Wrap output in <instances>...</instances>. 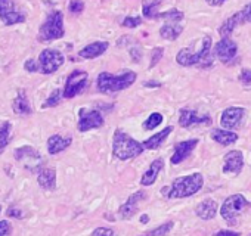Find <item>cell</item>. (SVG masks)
<instances>
[{
    "mask_svg": "<svg viewBox=\"0 0 251 236\" xmlns=\"http://www.w3.org/2000/svg\"><path fill=\"white\" fill-rule=\"evenodd\" d=\"M239 81L244 86H251V68H244L239 74Z\"/></svg>",
    "mask_w": 251,
    "mask_h": 236,
    "instance_id": "obj_39",
    "label": "cell"
},
{
    "mask_svg": "<svg viewBox=\"0 0 251 236\" xmlns=\"http://www.w3.org/2000/svg\"><path fill=\"white\" fill-rule=\"evenodd\" d=\"M173 132V127L172 126H169V127H166V129H163L161 132H158V133H155L154 136H151V138H148L142 145H144V148L145 149H150V151H152V149H158L161 145H163V142L169 138V135Z\"/></svg>",
    "mask_w": 251,
    "mask_h": 236,
    "instance_id": "obj_24",
    "label": "cell"
},
{
    "mask_svg": "<svg viewBox=\"0 0 251 236\" xmlns=\"http://www.w3.org/2000/svg\"><path fill=\"white\" fill-rule=\"evenodd\" d=\"M163 115L160 112H152L148 118H147V121L144 123V129L145 130H154L155 127H158L161 123H163Z\"/></svg>",
    "mask_w": 251,
    "mask_h": 236,
    "instance_id": "obj_31",
    "label": "cell"
},
{
    "mask_svg": "<svg viewBox=\"0 0 251 236\" xmlns=\"http://www.w3.org/2000/svg\"><path fill=\"white\" fill-rule=\"evenodd\" d=\"M25 14L17 8L15 0H0V20L5 25H15L25 23Z\"/></svg>",
    "mask_w": 251,
    "mask_h": 236,
    "instance_id": "obj_10",
    "label": "cell"
},
{
    "mask_svg": "<svg viewBox=\"0 0 251 236\" xmlns=\"http://www.w3.org/2000/svg\"><path fill=\"white\" fill-rule=\"evenodd\" d=\"M92 236H118L117 232L111 227H96L92 232Z\"/></svg>",
    "mask_w": 251,
    "mask_h": 236,
    "instance_id": "obj_36",
    "label": "cell"
},
{
    "mask_svg": "<svg viewBox=\"0 0 251 236\" xmlns=\"http://www.w3.org/2000/svg\"><path fill=\"white\" fill-rule=\"evenodd\" d=\"M14 157L18 163H23L24 167L30 171H40L43 165V158L39 154L37 149L33 146H21L17 148L14 152Z\"/></svg>",
    "mask_w": 251,
    "mask_h": 236,
    "instance_id": "obj_8",
    "label": "cell"
},
{
    "mask_svg": "<svg viewBox=\"0 0 251 236\" xmlns=\"http://www.w3.org/2000/svg\"><path fill=\"white\" fill-rule=\"evenodd\" d=\"M142 24V18L141 17H126L121 23V25L124 28H136Z\"/></svg>",
    "mask_w": 251,
    "mask_h": 236,
    "instance_id": "obj_34",
    "label": "cell"
},
{
    "mask_svg": "<svg viewBox=\"0 0 251 236\" xmlns=\"http://www.w3.org/2000/svg\"><path fill=\"white\" fill-rule=\"evenodd\" d=\"M65 34L64 30V14L61 11H52L46 21L40 25L39 30V42H52L62 39Z\"/></svg>",
    "mask_w": 251,
    "mask_h": 236,
    "instance_id": "obj_6",
    "label": "cell"
},
{
    "mask_svg": "<svg viewBox=\"0 0 251 236\" xmlns=\"http://www.w3.org/2000/svg\"><path fill=\"white\" fill-rule=\"evenodd\" d=\"M250 236H251V235H250Z\"/></svg>",
    "mask_w": 251,
    "mask_h": 236,
    "instance_id": "obj_47",
    "label": "cell"
},
{
    "mask_svg": "<svg viewBox=\"0 0 251 236\" xmlns=\"http://www.w3.org/2000/svg\"><path fill=\"white\" fill-rule=\"evenodd\" d=\"M219 210H220V208H219L217 202H216L214 199H211V198H207V199L201 201V202L195 207V214H197L201 220L208 221V220H213V218L216 217V214H217Z\"/></svg>",
    "mask_w": 251,
    "mask_h": 236,
    "instance_id": "obj_18",
    "label": "cell"
},
{
    "mask_svg": "<svg viewBox=\"0 0 251 236\" xmlns=\"http://www.w3.org/2000/svg\"><path fill=\"white\" fill-rule=\"evenodd\" d=\"M0 212H2V205H0Z\"/></svg>",
    "mask_w": 251,
    "mask_h": 236,
    "instance_id": "obj_46",
    "label": "cell"
},
{
    "mask_svg": "<svg viewBox=\"0 0 251 236\" xmlns=\"http://www.w3.org/2000/svg\"><path fill=\"white\" fill-rule=\"evenodd\" d=\"M245 117V109L241 108V106H230V108H226L223 112H222V117H220V126L225 129V130H233V129H238L244 120Z\"/></svg>",
    "mask_w": 251,
    "mask_h": 236,
    "instance_id": "obj_14",
    "label": "cell"
},
{
    "mask_svg": "<svg viewBox=\"0 0 251 236\" xmlns=\"http://www.w3.org/2000/svg\"><path fill=\"white\" fill-rule=\"evenodd\" d=\"M12 224L9 220H0V236H11Z\"/></svg>",
    "mask_w": 251,
    "mask_h": 236,
    "instance_id": "obj_38",
    "label": "cell"
},
{
    "mask_svg": "<svg viewBox=\"0 0 251 236\" xmlns=\"http://www.w3.org/2000/svg\"><path fill=\"white\" fill-rule=\"evenodd\" d=\"M163 53H164V49H163V47H155V49L152 50V53H151L150 68H154V67L160 62V59L163 58Z\"/></svg>",
    "mask_w": 251,
    "mask_h": 236,
    "instance_id": "obj_37",
    "label": "cell"
},
{
    "mask_svg": "<svg viewBox=\"0 0 251 236\" xmlns=\"http://www.w3.org/2000/svg\"><path fill=\"white\" fill-rule=\"evenodd\" d=\"M211 117L210 115H200L195 109L183 108L179 111V126L183 129H189L194 126H211Z\"/></svg>",
    "mask_w": 251,
    "mask_h": 236,
    "instance_id": "obj_12",
    "label": "cell"
},
{
    "mask_svg": "<svg viewBox=\"0 0 251 236\" xmlns=\"http://www.w3.org/2000/svg\"><path fill=\"white\" fill-rule=\"evenodd\" d=\"M150 221V217H148V214H144L142 217H141V223H148Z\"/></svg>",
    "mask_w": 251,
    "mask_h": 236,
    "instance_id": "obj_45",
    "label": "cell"
},
{
    "mask_svg": "<svg viewBox=\"0 0 251 236\" xmlns=\"http://www.w3.org/2000/svg\"><path fill=\"white\" fill-rule=\"evenodd\" d=\"M37 183L46 190H53L56 188V170L50 167L42 168L37 174Z\"/></svg>",
    "mask_w": 251,
    "mask_h": 236,
    "instance_id": "obj_23",
    "label": "cell"
},
{
    "mask_svg": "<svg viewBox=\"0 0 251 236\" xmlns=\"http://www.w3.org/2000/svg\"><path fill=\"white\" fill-rule=\"evenodd\" d=\"M211 139L223 146H229L232 143H235L238 141V135L230 132V130H225V129H214L211 132Z\"/></svg>",
    "mask_w": 251,
    "mask_h": 236,
    "instance_id": "obj_25",
    "label": "cell"
},
{
    "mask_svg": "<svg viewBox=\"0 0 251 236\" xmlns=\"http://www.w3.org/2000/svg\"><path fill=\"white\" fill-rule=\"evenodd\" d=\"M12 109L17 115H31L33 108L30 105V100L27 97V92L21 89L17 94V97L12 102Z\"/></svg>",
    "mask_w": 251,
    "mask_h": 236,
    "instance_id": "obj_22",
    "label": "cell"
},
{
    "mask_svg": "<svg viewBox=\"0 0 251 236\" xmlns=\"http://www.w3.org/2000/svg\"><path fill=\"white\" fill-rule=\"evenodd\" d=\"M244 168V155L241 151H229L225 155L223 173L226 174H239Z\"/></svg>",
    "mask_w": 251,
    "mask_h": 236,
    "instance_id": "obj_16",
    "label": "cell"
},
{
    "mask_svg": "<svg viewBox=\"0 0 251 236\" xmlns=\"http://www.w3.org/2000/svg\"><path fill=\"white\" fill-rule=\"evenodd\" d=\"M145 86L147 87H160L161 83H158V81H148V83H145Z\"/></svg>",
    "mask_w": 251,
    "mask_h": 236,
    "instance_id": "obj_44",
    "label": "cell"
},
{
    "mask_svg": "<svg viewBox=\"0 0 251 236\" xmlns=\"http://www.w3.org/2000/svg\"><path fill=\"white\" fill-rule=\"evenodd\" d=\"M37 62H39V72L49 75V74L56 72L62 67V64L65 62V58L56 49H45L39 55Z\"/></svg>",
    "mask_w": 251,
    "mask_h": 236,
    "instance_id": "obj_7",
    "label": "cell"
},
{
    "mask_svg": "<svg viewBox=\"0 0 251 236\" xmlns=\"http://www.w3.org/2000/svg\"><path fill=\"white\" fill-rule=\"evenodd\" d=\"M73 143V138L71 136H62V135H52L48 139V152L50 155H56L61 154L62 151H65L67 148H70Z\"/></svg>",
    "mask_w": 251,
    "mask_h": 236,
    "instance_id": "obj_19",
    "label": "cell"
},
{
    "mask_svg": "<svg viewBox=\"0 0 251 236\" xmlns=\"http://www.w3.org/2000/svg\"><path fill=\"white\" fill-rule=\"evenodd\" d=\"M24 68L28 72H39V62L34 61V59H27L25 64H24Z\"/></svg>",
    "mask_w": 251,
    "mask_h": 236,
    "instance_id": "obj_40",
    "label": "cell"
},
{
    "mask_svg": "<svg viewBox=\"0 0 251 236\" xmlns=\"http://www.w3.org/2000/svg\"><path fill=\"white\" fill-rule=\"evenodd\" d=\"M87 81H89V74L86 71H81V70H75L73 71L67 81H65V87H64V97L65 99H73L75 97L77 94H80L86 86H87Z\"/></svg>",
    "mask_w": 251,
    "mask_h": 236,
    "instance_id": "obj_9",
    "label": "cell"
},
{
    "mask_svg": "<svg viewBox=\"0 0 251 236\" xmlns=\"http://www.w3.org/2000/svg\"><path fill=\"white\" fill-rule=\"evenodd\" d=\"M11 133H12V124L5 121L0 124V154L5 151V148L11 142Z\"/></svg>",
    "mask_w": 251,
    "mask_h": 236,
    "instance_id": "obj_28",
    "label": "cell"
},
{
    "mask_svg": "<svg viewBox=\"0 0 251 236\" xmlns=\"http://www.w3.org/2000/svg\"><path fill=\"white\" fill-rule=\"evenodd\" d=\"M68 11L73 15H80L84 11V3L81 2V0H71L70 5H68Z\"/></svg>",
    "mask_w": 251,
    "mask_h": 236,
    "instance_id": "obj_35",
    "label": "cell"
},
{
    "mask_svg": "<svg viewBox=\"0 0 251 236\" xmlns=\"http://www.w3.org/2000/svg\"><path fill=\"white\" fill-rule=\"evenodd\" d=\"M148 198V193L145 190H138L135 193H132L127 201H126L123 205H120L118 208V215L121 220H129L132 218L138 211H139V204L142 201H145Z\"/></svg>",
    "mask_w": 251,
    "mask_h": 236,
    "instance_id": "obj_13",
    "label": "cell"
},
{
    "mask_svg": "<svg viewBox=\"0 0 251 236\" xmlns=\"http://www.w3.org/2000/svg\"><path fill=\"white\" fill-rule=\"evenodd\" d=\"M8 215H9V217H15V218H21V217H23V212L20 211V208L12 207V208L8 210Z\"/></svg>",
    "mask_w": 251,
    "mask_h": 236,
    "instance_id": "obj_42",
    "label": "cell"
},
{
    "mask_svg": "<svg viewBox=\"0 0 251 236\" xmlns=\"http://www.w3.org/2000/svg\"><path fill=\"white\" fill-rule=\"evenodd\" d=\"M233 17H235V20H236V23H238L239 25H242V24H245V23L251 24V3L245 5L239 12L233 14Z\"/></svg>",
    "mask_w": 251,
    "mask_h": 236,
    "instance_id": "obj_32",
    "label": "cell"
},
{
    "mask_svg": "<svg viewBox=\"0 0 251 236\" xmlns=\"http://www.w3.org/2000/svg\"><path fill=\"white\" fill-rule=\"evenodd\" d=\"M250 208H251V202L244 195L235 193L225 199V202L220 207V215L229 226H235L238 220L242 217V214Z\"/></svg>",
    "mask_w": 251,
    "mask_h": 236,
    "instance_id": "obj_5",
    "label": "cell"
},
{
    "mask_svg": "<svg viewBox=\"0 0 251 236\" xmlns=\"http://www.w3.org/2000/svg\"><path fill=\"white\" fill-rule=\"evenodd\" d=\"M183 31V27L179 25L177 23H166L161 28H160V36L164 40H170L175 42Z\"/></svg>",
    "mask_w": 251,
    "mask_h": 236,
    "instance_id": "obj_26",
    "label": "cell"
},
{
    "mask_svg": "<svg viewBox=\"0 0 251 236\" xmlns=\"http://www.w3.org/2000/svg\"><path fill=\"white\" fill-rule=\"evenodd\" d=\"M204 186V176L201 173H192L189 176L177 177L170 186L161 189L163 196L169 199H183L198 193Z\"/></svg>",
    "mask_w": 251,
    "mask_h": 236,
    "instance_id": "obj_1",
    "label": "cell"
},
{
    "mask_svg": "<svg viewBox=\"0 0 251 236\" xmlns=\"http://www.w3.org/2000/svg\"><path fill=\"white\" fill-rule=\"evenodd\" d=\"M213 236H241L239 232H235V230H227V229H223V230H219L216 235Z\"/></svg>",
    "mask_w": 251,
    "mask_h": 236,
    "instance_id": "obj_41",
    "label": "cell"
},
{
    "mask_svg": "<svg viewBox=\"0 0 251 236\" xmlns=\"http://www.w3.org/2000/svg\"><path fill=\"white\" fill-rule=\"evenodd\" d=\"M105 120L99 111L96 109H84L81 108L80 112H78V124H77V129L78 132L84 133V132H89V130H93V129H100L103 126Z\"/></svg>",
    "mask_w": 251,
    "mask_h": 236,
    "instance_id": "obj_11",
    "label": "cell"
},
{
    "mask_svg": "<svg viewBox=\"0 0 251 236\" xmlns=\"http://www.w3.org/2000/svg\"><path fill=\"white\" fill-rule=\"evenodd\" d=\"M183 17L185 15H183L182 11H179V9H170L167 12H161L157 20H166L167 23H177L179 24L183 20Z\"/></svg>",
    "mask_w": 251,
    "mask_h": 236,
    "instance_id": "obj_30",
    "label": "cell"
},
{
    "mask_svg": "<svg viewBox=\"0 0 251 236\" xmlns=\"http://www.w3.org/2000/svg\"><path fill=\"white\" fill-rule=\"evenodd\" d=\"M62 97H64V93H62L59 89H55V90L50 93V96L46 99V102L42 105V108H53V106H58Z\"/></svg>",
    "mask_w": 251,
    "mask_h": 236,
    "instance_id": "obj_33",
    "label": "cell"
},
{
    "mask_svg": "<svg viewBox=\"0 0 251 236\" xmlns=\"http://www.w3.org/2000/svg\"><path fill=\"white\" fill-rule=\"evenodd\" d=\"M236 53H238V46L233 40H230V37L220 39L214 45V55L222 64H229L232 59H235Z\"/></svg>",
    "mask_w": 251,
    "mask_h": 236,
    "instance_id": "obj_15",
    "label": "cell"
},
{
    "mask_svg": "<svg viewBox=\"0 0 251 236\" xmlns=\"http://www.w3.org/2000/svg\"><path fill=\"white\" fill-rule=\"evenodd\" d=\"M145 151L144 145L136 139L130 138L127 133L121 130H115L112 139V154L120 161H127L139 157Z\"/></svg>",
    "mask_w": 251,
    "mask_h": 236,
    "instance_id": "obj_3",
    "label": "cell"
},
{
    "mask_svg": "<svg viewBox=\"0 0 251 236\" xmlns=\"http://www.w3.org/2000/svg\"><path fill=\"white\" fill-rule=\"evenodd\" d=\"M164 168V160L163 158H157L151 163V165L148 167V170L142 174L141 177V185L142 186H151L155 183V180L158 179L161 170Z\"/></svg>",
    "mask_w": 251,
    "mask_h": 236,
    "instance_id": "obj_20",
    "label": "cell"
},
{
    "mask_svg": "<svg viewBox=\"0 0 251 236\" xmlns=\"http://www.w3.org/2000/svg\"><path fill=\"white\" fill-rule=\"evenodd\" d=\"M198 145V139H189V141H183V142H179L175 148V152L170 158L172 164L173 165H177L180 163H183L191 154L192 151L197 148Z\"/></svg>",
    "mask_w": 251,
    "mask_h": 236,
    "instance_id": "obj_17",
    "label": "cell"
},
{
    "mask_svg": "<svg viewBox=\"0 0 251 236\" xmlns=\"http://www.w3.org/2000/svg\"><path fill=\"white\" fill-rule=\"evenodd\" d=\"M138 75L135 71H124L120 75H114L109 72H100L96 80L98 90L100 93H117L121 90L129 89L135 81Z\"/></svg>",
    "mask_w": 251,
    "mask_h": 236,
    "instance_id": "obj_4",
    "label": "cell"
},
{
    "mask_svg": "<svg viewBox=\"0 0 251 236\" xmlns=\"http://www.w3.org/2000/svg\"><path fill=\"white\" fill-rule=\"evenodd\" d=\"M108 47H109L108 42H93V43L84 46L78 52V56L83 59H95V58L103 55L108 50Z\"/></svg>",
    "mask_w": 251,
    "mask_h": 236,
    "instance_id": "obj_21",
    "label": "cell"
},
{
    "mask_svg": "<svg viewBox=\"0 0 251 236\" xmlns=\"http://www.w3.org/2000/svg\"><path fill=\"white\" fill-rule=\"evenodd\" d=\"M211 37L205 36L198 43V49L194 47H183L176 55V62L182 67H194L198 65L201 68H208L211 65Z\"/></svg>",
    "mask_w": 251,
    "mask_h": 236,
    "instance_id": "obj_2",
    "label": "cell"
},
{
    "mask_svg": "<svg viewBox=\"0 0 251 236\" xmlns=\"http://www.w3.org/2000/svg\"><path fill=\"white\" fill-rule=\"evenodd\" d=\"M160 5H161V0H145L142 5L144 17L148 20H157L160 15V12H158Z\"/></svg>",
    "mask_w": 251,
    "mask_h": 236,
    "instance_id": "obj_27",
    "label": "cell"
},
{
    "mask_svg": "<svg viewBox=\"0 0 251 236\" xmlns=\"http://www.w3.org/2000/svg\"><path fill=\"white\" fill-rule=\"evenodd\" d=\"M175 226V221H167V223H163L161 226L155 227V229H151V230H147L145 233L139 235V236H166Z\"/></svg>",
    "mask_w": 251,
    "mask_h": 236,
    "instance_id": "obj_29",
    "label": "cell"
},
{
    "mask_svg": "<svg viewBox=\"0 0 251 236\" xmlns=\"http://www.w3.org/2000/svg\"><path fill=\"white\" fill-rule=\"evenodd\" d=\"M205 2H207V5H210L213 8H219V6L225 5L227 0H205Z\"/></svg>",
    "mask_w": 251,
    "mask_h": 236,
    "instance_id": "obj_43",
    "label": "cell"
}]
</instances>
